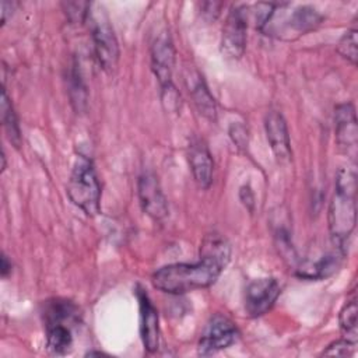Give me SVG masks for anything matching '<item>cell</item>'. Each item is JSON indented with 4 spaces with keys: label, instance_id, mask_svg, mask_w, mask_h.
<instances>
[{
    "label": "cell",
    "instance_id": "cell-21",
    "mask_svg": "<svg viewBox=\"0 0 358 358\" xmlns=\"http://www.w3.org/2000/svg\"><path fill=\"white\" fill-rule=\"evenodd\" d=\"M357 36H358V31L355 28H351L347 32H344V35L340 38L337 43V52L354 66L357 64V57H358Z\"/></svg>",
    "mask_w": 358,
    "mask_h": 358
},
{
    "label": "cell",
    "instance_id": "cell-12",
    "mask_svg": "<svg viewBox=\"0 0 358 358\" xmlns=\"http://www.w3.org/2000/svg\"><path fill=\"white\" fill-rule=\"evenodd\" d=\"M175 49L169 35L161 34L151 45V67L161 88L172 85Z\"/></svg>",
    "mask_w": 358,
    "mask_h": 358
},
{
    "label": "cell",
    "instance_id": "cell-23",
    "mask_svg": "<svg viewBox=\"0 0 358 358\" xmlns=\"http://www.w3.org/2000/svg\"><path fill=\"white\" fill-rule=\"evenodd\" d=\"M66 7V14L69 15V18L74 22H84L88 18V13H90V7L91 3H81V1H76V3H64L63 4Z\"/></svg>",
    "mask_w": 358,
    "mask_h": 358
},
{
    "label": "cell",
    "instance_id": "cell-5",
    "mask_svg": "<svg viewBox=\"0 0 358 358\" xmlns=\"http://www.w3.org/2000/svg\"><path fill=\"white\" fill-rule=\"evenodd\" d=\"M239 336L235 323L225 315L215 313L207 322L201 333L197 352L200 355H213L221 350L232 345Z\"/></svg>",
    "mask_w": 358,
    "mask_h": 358
},
{
    "label": "cell",
    "instance_id": "cell-25",
    "mask_svg": "<svg viewBox=\"0 0 358 358\" xmlns=\"http://www.w3.org/2000/svg\"><path fill=\"white\" fill-rule=\"evenodd\" d=\"M229 137L232 138L234 144L238 148H246L249 136H248V129L245 127L243 123H232L229 127Z\"/></svg>",
    "mask_w": 358,
    "mask_h": 358
},
{
    "label": "cell",
    "instance_id": "cell-7",
    "mask_svg": "<svg viewBox=\"0 0 358 358\" xmlns=\"http://www.w3.org/2000/svg\"><path fill=\"white\" fill-rule=\"evenodd\" d=\"M281 294L280 282L273 277L257 278L249 282L245 291V310L250 317L267 313Z\"/></svg>",
    "mask_w": 358,
    "mask_h": 358
},
{
    "label": "cell",
    "instance_id": "cell-13",
    "mask_svg": "<svg viewBox=\"0 0 358 358\" xmlns=\"http://www.w3.org/2000/svg\"><path fill=\"white\" fill-rule=\"evenodd\" d=\"M187 158H189V165L196 183L201 189H208L213 182L214 162L206 143L199 138L192 140L189 144Z\"/></svg>",
    "mask_w": 358,
    "mask_h": 358
},
{
    "label": "cell",
    "instance_id": "cell-11",
    "mask_svg": "<svg viewBox=\"0 0 358 358\" xmlns=\"http://www.w3.org/2000/svg\"><path fill=\"white\" fill-rule=\"evenodd\" d=\"M264 130L270 148L275 159L281 164L291 159V140L288 134V127L284 116L278 110L267 112L264 117Z\"/></svg>",
    "mask_w": 358,
    "mask_h": 358
},
{
    "label": "cell",
    "instance_id": "cell-16",
    "mask_svg": "<svg viewBox=\"0 0 358 358\" xmlns=\"http://www.w3.org/2000/svg\"><path fill=\"white\" fill-rule=\"evenodd\" d=\"M46 324V347L55 355H64L73 347L70 326L64 322H50Z\"/></svg>",
    "mask_w": 358,
    "mask_h": 358
},
{
    "label": "cell",
    "instance_id": "cell-6",
    "mask_svg": "<svg viewBox=\"0 0 358 358\" xmlns=\"http://www.w3.org/2000/svg\"><path fill=\"white\" fill-rule=\"evenodd\" d=\"M248 18L243 6H235L227 15L222 27L221 52L229 59H241L246 49Z\"/></svg>",
    "mask_w": 358,
    "mask_h": 358
},
{
    "label": "cell",
    "instance_id": "cell-22",
    "mask_svg": "<svg viewBox=\"0 0 358 358\" xmlns=\"http://www.w3.org/2000/svg\"><path fill=\"white\" fill-rule=\"evenodd\" d=\"M355 345L357 343L354 341H350L347 338H340V340H336L333 341L331 344L327 345L326 350H323L322 355H336V357H350L354 354L355 351Z\"/></svg>",
    "mask_w": 358,
    "mask_h": 358
},
{
    "label": "cell",
    "instance_id": "cell-29",
    "mask_svg": "<svg viewBox=\"0 0 358 358\" xmlns=\"http://www.w3.org/2000/svg\"><path fill=\"white\" fill-rule=\"evenodd\" d=\"M10 271H11V263L8 262L7 256L3 253V255H1V275H3V277H7Z\"/></svg>",
    "mask_w": 358,
    "mask_h": 358
},
{
    "label": "cell",
    "instance_id": "cell-2",
    "mask_svg": "<svg viewBox=\"0 0 358 358\" xmlns=\"http://www.w3.org/2000/svg\"><path fill=\"white\" fill-rule=\"evenodd\" d=\"M357 175L354 169L341 168L336 175L334 193L329 206V231L333 246L347 253V242L355 228Z\"/></svg>",
    "mask_w": 358,
    "mask_h": 358
},
{
    "label": "cell",
    "instance_id": "cell-15",
    "mask_svg": "<svg viewBox=\"0 0 358 358\" xmlns=\"http://www.w3.org/2000/svg\"><path fill=\"white\" fill-rule=\"evenodd\" d=\"M187 81H189L190 95H192L193 102H194L197 110L200 112V115H203L206 119H208L211 122L215 120L217 105H215V101H214L206 81L203 80V77L199 73L190 74Z\"/></svg>",
    "mask_w": 358,
    "mask_h": 358
},
{
    "label": "cell",
    "instance_id": "cell-10",
    "mask_svg": "<svg viewBox=\"0 0 358 358\" xmlns=\"http://www.w3.org/2000/svg\"><path fill=\"white\" fill-rule=\"evenodd\" d=\"M136 296L140 309V336L143 345L148 352H155L159 345L158 312L148 294L140 285L136 288Z\"/></svg>",
    "mask_w": 358,
    "mask_h": 358
},
{
    "label": "cell",
    "instance_id": "cell-1",
    "mask_svg": "<svg viewBox=\"0 0 358 358\" xmlns=\"http://www.w3.org/2000/svg\"><path fill=\"white\" fill-rule=\"evenodd\" d=\"M231 259V246L218 234H208L200 245V257L194 263H173L152 274L155 288L166 294H185L213 285Z\"/></svg>",
    "mask_w": 358,
    "mask_h": 358
},
{
    "label": "cell",
    "instance_id": "cell-27",
    "mask_svg": "<svg viewBox=\"0 0 358 358\" xmlns=\"http://www.w3.org/2000/svg\"><path fill=\"white\" fill-rule=\"evenodd\" d=\"M15 7V3H10V1H1V22L6 24L10 15V11L13 13Z\"/></svg>",
    "mask_w": 358,
    "mask_h": 358
},
{
    "label": "cell",
    "instance_id": "cell-28",
    "mask_svg": "<svg viewBox=\"0 0 358 358\" xmlns=\"http://www.w3.org/2000/svg\"><path fill=\"white\" fill-rule=\"evenodd\" d=\"M245 193H246V196H243V194H241V200L243 201V204L245 206H248V204H250V208H252V206H253V193H252V190H250V187L249 186H242L241 187Z\"/></svg>",
    "mask_w": 358,
    "mask_h": 358
},
{
    "label": "cell",
    "instance_id": "cell-26",
    "mask_svg": "<svg viewBox=\"0 0 358 358\" xmlns=\"http://www.w3.org/2000/svg\"><path fill=\"white\" fill-rule=\"evenodd\" d=\"M220 3H214V1H208V3H203L201 8H203V15L208 20H215L217 15L220 14Z\"/></svg>",
    "mask_w": 358,
    "mask_h": 358
},
{
    "label": "cell",
    "instance_id": "cell-20",
    "mask_svg": "<svg viewBox=\"0 0 358 358\" xmlns=\"http://www.w3.org/2000/svg\"><path fill=\"white\" fill-rule=\"evenodd\" d=\"M69 94L74 109L77 112H83L87 106V88L77 66H74L69 74Z\"/></svg>",
    "mask_w": 358,
    "mask_h": 358
},
{
    "label": "cell",
    "instance_id": "cell-9",
    "mask_svg": "<svg viewBox=\"0 0 358 358\" xmlns=\"http://www.w3.org/2000/svg\"><path fill=\"white\" fill-rule=\"evenodd\" d=\"M137 193L143 211L154 221H161L168 215V203L159 186L158 178L152 172H144L137 182Z\"/></svg>",
    "mask_w": 358,
    "mask_h": 358
},
{
    "label": "cell",
    "instance_id": "cell-24",
    "mask_svg": "<svg viewBox=\"0 0 358 358\" xmlns=\"http://www.w3.org/2000/svg\"><path fill=\"white\" fill-rule=\"evenodd\" d=\"M277 6L278 4H275V3H259V4H256L255 21H256V28L257 29H260V31L264 29V27L271 20Z\"/></svg>",
    "mask_w": 358,
    "mask_h": 358
},
{
    "label": "cell",
    "instance_id": "cell-8",
    "mask_svg": "<svg viewBox=\"0 0 358 358\" xmlns=\"http://www.w3.org/2000/svg\"><path fill=\"white\" fill-rule=\"evenodd\" d=\"M334 133L338 150L355 161L358 147V124L352 103H340L334 112Z\"/></svg>",
    "mask_w": 358,
    "mask_h": 358
},
{
    "label": "cell",
    "instance_id": "cell-18",
    "mask_svg": "<svg viewBox=\"0 0 358 358\" xmlns=\"http://www.w3.org/2000/svg\"><path fill=\"white\" fill-rule=\"evenodd\" d=\"M323 21V15L310 6H301L289 17V25L298 32H308Z\"/></svg>",
    "mask_w": 358,
    "mask_h": 358
},
{
    "label": "cell",
    "instance_id": "cell-17",
    "mask_svg": "<svg viewBox=\"0 0 358 358\" xmlns=\"http://www.w3.org/2000/svg\"><path fill=\"white\" fill-rule=\"evenodd\" d=\"M1 122H3V126L7 133L8 140L11 141V144L14 147L18 148L21 145V130H20L18 119L14 112L13 103H11L6 90H3V92H1Z\"/></svg>",
    "mask_w": 358,
    "mask_h": 358
},
{
    "label": "cell",
    "instance_id": "cell-19",
    "mask_svg": "<svg viewBox=\"0 0 358 358\" xmlns=\"http://www.w3.org/2000/svg\"><path fill=\"white\" fill-rule=\"evenodd\" d=\"M357 313H358L357 299L352 298L344 303L338 315V323H340V330L343 337L354 343H357V338H358Z\"/></svg>",
    "mask_w": 358,
    "mask_h": 358
},
{
    "label": "cell",
    "instance_id": "cell-3",
    "mask_svg": "<svg viewBox=\"0 0 358 358\" xmlns=\"http://www.w3.org/2000/svg\"><path fill=\"white\" fill-rule=\"evenodd\" d=\"M67 194L71 203L85 215L95 217L101 210V185L91 158L78 155L73 165Z\"/></svg>",
    "mask_w": 358,
    "mask_h": 358
},
{
    "label": "cell",
    "instance_id": "cell-14",
    "mask_svg": "<svg viewBox=\"0 0 358 358\" xmlns=\"http://www.w3.org/2000/svg\"><path fill=\"white\" fill-rule=\"evenodd\" d=\"M345 255L337 248L334 252L324 253L317 259H306L296 268V275L306 280H323L330 277L341 264Z\"/></svg>",
    "mask_w": 358,
    "mask_h": 358
},
{
    "label": "cell",
    "instance_id": "cell-4",
    "mask_svg": "<svg viewBox=\"0 0 358 358\" xmlns=\"http://www.w3.org/2000/svg\"><path fill=\"white\" fill-rule=\"evenodd\" d=\"M88 20L91 24L94 50L99 66L106 73H112L119 62V45L109 17L101 4L91 3L87 21Z\"/></svg>",
    "mask_w": 358,
    "mask_h": 358
}]
</instances>
